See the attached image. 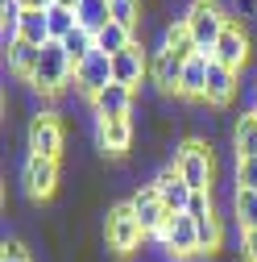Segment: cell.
<instances>
[{"mask_svg": "<svg viewBox=\"0 0 257 262\" xmlns=\"http://www.w3.org/2000/svg\"><path fill=\"white\" fill-rule=\"evenodd\" d=\"M128 204H133V216L141 221V229H145V237H149V242H153V237H158V233L166 229L170 212H166V204H162V195L153 191V183L137 187L133 195H128Z\"/></svg>", "mask_w": 257, "mask_h": 262, "instance_id": "7", "label": "cell"}, {"mask_svg": "<svg viewBox=\"0 0 257 262\" xmlns=\"http://www.w3.org/2000/svg\"><path fill=\"white\" fill-rule=\"evenodd\" d=\"M108 83H112V58L100 54V50H95L87 62H79V67H75V88L87 96V100H95Z\"/></svg>", "mask_w": 257, "mask_h": 262, "instance_id": "11", "label": "cell"}, {"mask_svg": "<svg viewBox=\"0 0 257 262\" xmlns=\"http://www.w3.org/2000/svg\"><path fill=\"white\" fill-rule=\"evenodd\" d=\"M75 17H79V29L100 34V29L112 21V9H108V0H83V5L75 9Z\"/></svg>", "mask_w": 257, "mask_h": 262, "instance_id": "21", "label": "cell"}, {"mask_svg": "<svg viewBox=\"0 0 257 262\" xmlns=\"http://www.w3.org/2000/svg\"><path fill=\"white\" fill-rule=\"evenodd\" d=\"M21 179H25V191L34 200H50L58 191V158H42V154H29L25 167H21Z\"/></svg>", "mask_w": 257, "mask_h": 262, "instance_id": "8", "label": "cell"}, {"mask_svg": "<svg viewBox=\"0 0 257 262\" xmlns=\"http://www.w3.org/2000/svg\"><path fill=\"white\" fill-rule=\"evenodd\" d=\"M108 9H112V21L124 25V29H141V9H145V0H108Z\"/></svg>", "mask_w": 257, "mask_h": 262, "instance_id": "26", "label": "cell"}, {"mask_svg": "<svg viewBox=\"0 0 257 262\" xmlns=\"http://www.w3.org/2000/svg\"><path fill=\"white\" fill-rule=\"evenodd\" d=\"M216 212V200H212V191H195V195H191V208H187V216H212Z\"/></svg>", "mask_w": 257, "mask_h": 262, "instance_id": "29", "label": "cell"}, {"mask_svg": "<svg viewBox=\"0 0 257 262\" xmlns=\"http://www.w3.org/2000/svg\"><path fill=\"white\" fill-rule=\"evenodd\" d=\"M174 171L187 179L191 191H212V179H216L212 146L203 138H187L183 146H174Z\"/></svg>", "mask_w": 257, "mask_h": 262, "instance_id": "1", "label": "cell"}, {"mask_svg": "<svg viewBox=\"0 0 257 262\" xmlns=\"http://www.w3.org/2000/svg\"><path fill=\"white\" fill-rule=\"evenodd\" d=\"M104 242H108L112 254H133V250L145 242V229H141V221L133 216V204H128V200L108 208V216H104Z\"/></svg>", "mask_w": 257, "mask_h": 262, "instance_id": "4", "label": "cell"}, {"mask_svg": "<svg viewBox=\"0 0 257 262\" xmlns=\"http://www.w3.org/2000/svg\"><path fill=\"white\" fill-rule=\"evenodd\" d=\"M67 83H75V67H71L67 50H62V42H46L34 75H29V88L42 92V96H58Z\"/></svg>", "mask_w": 257, "mask_h": 262, "instance_id": "3", "label": "cell"}, {"mask_svg": "<svg viewBox=\"0 0 257 262\" xmlns=\"http://www.w3.org/2000/svg\"><path fill=\"white\" fill-rule=\"evenodd\" d=\"M46 21H50V42H62L71 29H79L75 9H62V5H50V9H46Z\"/></svg>", "mask_w": 257, "mask_h": 262, "instance_id": "25", "label": "cell"}, {"mask_svg": "<svg viewBox=\"0 0 257 262\" xmlns=\"http://www.w3.org/2000/svg\"><path fill=\"white\" fill-rule=\"evenodd\" d=\"M54 5H62V9H79L83 0H54Z\"/></svg>", "mask_w": 257, "mask_h": 262, "instance_id": "33", "label": "cell"}, {"mask_svg": "<svg viewBox=\"0 0 257 262\" xmlns=\"http://www.w3.org/2000/svg\"><path fill=\"white\" fill-rule=\"evenodd\" d=\"M95 142L104 154H124L133 146V121L128 117H95Z\"/></svg>", "mask_w": 257, "mask_h": 262, "instance_id": "12", "label": "cell"}, {"mask_svg": "<svg viewBox=\"0 0 257 262\" xmlns=\"http://www.w3.org/2000/svg\"><path fill=\"white\" fill-rule=\"evenodd\" d=\"M153 191L162 195V204H166V212H170V216H174V212H187V208H191V195H195V191L187 187V179L174 171V162L153 175Z\"/></svg>", "mask_w": 257, "mask_h": 262, "instance_id": "10", "label": "cell"}, {"mask_svg": "<svg viewBox=\"0 0 257 262\" xmlns=\"http://www.w3.org/2000/svg\"><path fill=\"white\" fill-rule=\"evenodd\" d=\"M228 21H233V13H224L216 0H191L187 13H183V25L191 29L199 54H212L216 50V42H220V34H224V25H228Z\"/></svg>", "mask_w": 257, "mask_h": 262, "instance_id": "2", "label": "cell"}, {"mask_svg": "<svg viewBox=\"0 0 257 262\" xmlns=\"http://www.w3.org/2000/svg\"><path fill=\"white\" fill-rule=\"evenodd\" d=\"M133 42H137V34H133V29H124V25H116V21H108L100 34H95V50H100V54H108V58L124 54Z\"/></svg>", "mask_w": 257, "mask_h": 262, "instance_id": "18", "label": "cell"}, {"mask_svg": "<svg viewBox=\"0 0 257 262\" xmlns=\"http://www.w3.org/2000/svg\"><path fill=\"white\" fill-rule=\"evenodd\" d=\"M237 187L257 191V158H237Z\"/></svg>", "mask_w": 257, "mask_h": 262, "instance_id": "28", "label": "cell"}, {"mask_svg": "<svg viewBox=\"0 0 257 262\" xmlns=\"http://www.w3.org/2000/svg\"><path fill=\"white\" fill-rule=\"evenodd\" d=\"M183 67H187V62H183V58H174L170 50H162V46H158V50L149 54V79H153L158 88H162V92H174V96H178Z\"/></svg>", "mask_w": 257, "mask_h": 262, "instance_id": "15", "label": "cell"}, {"mask_svg": "<svg viewBox=\"0 0 257 262\" xmlns=\"http://www.w3.org/2000/svg\"><path fill=\"white\" fill-rule=\"evenodd\" d=\"M249 113H253V121H257V100H253V108H249Z\"/></svg>", "mask_w": 257, "mask_h": 262, "instance_id": "34", "label": "cell"}, {"mask_svg": "<svg viewBox=\"0 0 257 262\" xmlns=\"http://www.w3.org/2000/svg\"><path fill=\"white\" fill-rule=\"evenodd\" d=\"M208 67H212V54L187 58L183 83H178V96H183V100H203V96H208Z\"/></svg>", "mask_w": 257, "mask_h": 262, "instance_id": "17", "label": "cell"}, {"mask_svg": "<svg viewBox=\"0 0 257 262\" xmlns=\"http://www.w3.org/2000/svg\"><path fill=\"white\" fill-rule=\"evenodd\" d=\"M145 75H149V54L141 50V42H133L124 54L112 58V83H124V88L137 92V83H141Z\"/></svg>", "mask_w": 257, "mask_h": 262, "instance_id": "13", "label": "cell"}, {"mask_svg": "<svg viewBox=\"0 0 257 262\" xmlns=\"http://www.w3.org/2000/svg\"><path fill=\"white\" fill-rule=\"evenodd\" d=\"M162 50H170L174 58H195L199 54V46H195V38H191V29L178 21V25H166V34H162Z\"/></svg>", "mask_w": 257, "mask_h": 262, "instance_id": "20", "label": "cell"}, {"mask_svg": "<svg viewBox=\"0 0 257 262\" xmlns=\"http://www.w3.org/2000/svg\"><path fill=\"white\" fill-rule=\"evenodd\" d=\"M195 221V216H191ZM195 233H199V254H212V250H220V242H224V221L212 212V216H199L195 221Z\"/></svg>", "mask_w": 257, "mask_h": 262, "instance_id": "24", "label": "cell"}, {"mask_svg": "<svg viewBox=\"0 0 257 262\" xmlns=\"http://www.w3.org/2000/svg\"><path fill=\"white\" fill-rule=\"evenodd\" d=\"M29 154H42V158L62 154V125L54 121V113H38L29 121Z\"/></svg>", "mask_w": 257, "mask_h": 262, "instance_id": "9", "label": "cell"}, {"mask_svg": "<svg viewBox=\"0 0 257 262\" xmlns=\"http://www.w3.org/2000/svg\"><path fill=\"white\" fill-rule=\"evenodd\" d=\"M233 212H237V225H241V233L245 229H257V191H241L233 195Z\"/></svg>", "mask_w": 257, "mask_h": 262, "instance_id": "27", "label": "cell"}, {"mask_svg": "<svg viewBox=\"0 0 257 262\" xmlns=\"http://www.w3.org/2000/svg\"><path fill=\"white\" fill-rule=\"evenodd\" d=\"M237 88H241V75H237V71H228V67H220V62L212 58V67H208V96H203V104H212V108L233 104Z\"/></svg>", "mask_w": 257, "mask_h": 262, "instance_id": "14", "label": "cell"}, {"mask_svg": "<svg viewBox=\"0 0 257 262\" xmlns=\"http://www.w3.org/2000/svg\"><path fill=\"white\" fill-rule=\"evenodd\" d=\"M21 5H25V9H50L54 0H21Z\"/></svg>", "mask_w": 257, "mask_h": 262, "instance_id": "32", "label": "cell"}, {"mask_svg": "<svg viewBox=\"0 0 257 262\" xmlns=\"http://www.w3.org/2000/svg\"><path fill=\"white\" fill-rule=\"evenodd\" d=\"M249 29H245V21L241 17H233L228 25H224V34H220V42H216V50H212V58L220 62V67H228V71H237L241 75V67L249 62Z\"/></svg>", "mask_w": 257, "mask_h": 262, "instance_id": "5", "label": "cell"}, {"mask_svg": "<svg viewBox=\"0 0 257 262\" xmlns=\"http://www.w3.org/2000/svg\"><path fill=\"white\" fill-rule=\"evenodd\" d=\"M5 58H9V71H13V75H21V79L29 83V75H34L38 58H42V46H29V42H13V46H5Z\"/></svg>", "mask_w": 257, "mask_h": 262, "instance_id": "19", "label": "cell"}, {"mask_svg": "<svg viewBox=\"0 0 257 262\" xmlns=\"http://www.w3.org/2000/svg\"><path fill=\"white\" fill-rule=\"evenodd\" d=\"M233 146H237V158H257V121L253 113H245L233 129Z\"/></svg>", "mask_w": 257, "mask_h": 262, "instance_id": "23", "label": "cell"}, {"mask_svg": "<svg viewBox=\"0 0 257 262\" xmlns=\"http://www.w3.org/2000/svg\"><path fill=\"white\" fill-rule=\"evenodd\" d=\"M241 254H245V262H257V229L241 233Z\"/></svg>", "mask_w": 257, "mask_h": 262, "instance_id": "30", "label": "cell"}, {"mask_svg": "<svg viewBox=\"0 0 257 262\" xmlns=\"http://www.w3.org/2000/svg\"><path fill=\"white\" fill-rule=\"evenodd\" d=\"M158 246H162L170 258H191V254H199V233H195V221H191L187 212H174L166 221V229L153 237Z\"/></svg>", "mask_w": 257, "mask_h": 262, "instance_id": "6", "label": "cell"}, {"mask_svg": "<svg viewBox=\"0 0 257 262\" xmlns=\"http://www.w3.org/2000/svg\"><path fill=\"white\" fill-rule=\"evenodd\" d=\"M0 262H29V254H25V246L13 237V242H5V254H0Z\"/></svg>", "mask_w": 257, "mask_h": 262, "instance_id": "31", "label": "cell"}, {"mask_svg": "<svg viewBox=\"0 0 257 262\" xmlns=\"http://www.w3.org/2000/svg\"><path fill=\"white\" fill-rule=\"evenodd\" d=\"M133 100H137V92H133V88H124V83H108V88L91 100V108H95V117H128V113H133Z\"/></svg>", "mask_w": 257, "mask_h": 262, "instance_id": "16", "label": "cell"}, {"mask_svg": "<svg viewBox=\"0 0 257 262\" xmlns=\"http://www.w3.org/2000/svg\"><path fill=\"white\" fill-rule=\"evenodd\" d=\"M21 42H29V46H46L50 42L46 9H25V17H21Z\"/></svg>", "mask_w": 257, "mask_h": 262, "instance_id": "22", "label": "cell"}, {"mask_svg": "<svg viewBox=\"0 0 257 262\" xmlns=\"http://www.w3.org/2000/svg\"><path fill=\"white\" fill-rule=\"evenodd\" d=\"M253 92H257V79H253Z\"/></svg>", "mask_w": 257, "mask_h": 262, "instance_id": "35", "label": "cell"}]
</instances>
